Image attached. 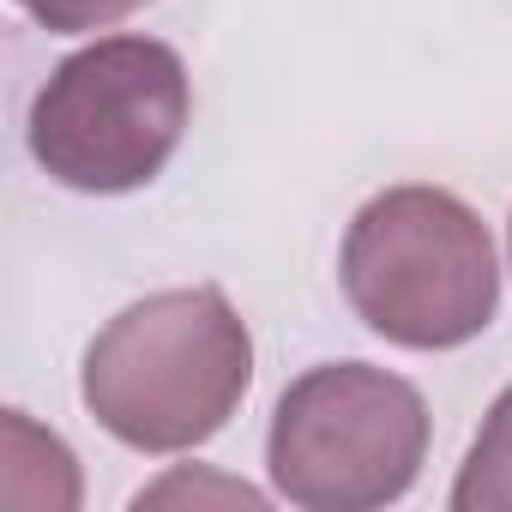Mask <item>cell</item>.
<instances>
[{"label": "cell", "instance_id": "obj_1", "mask_svg": "<svg viewBox=\"0 0 512 512\" xmlns=\"http://www.w3.org/2000/svg\"><path fill=\"white\" fill-rule=\"evenodd\" d=\"M253 386V332L217 284L121 308L85 350L79 398L133 452H193L229 428Z\"/></svg>", "mask_w": 512, "mask_h": 512}, {"label": "cell", "instance_id": "obj_2", "mask_svg": "<svg viewBox=\"0 0 512 512\" xmlns=\"http://www.w3.org/2000/svg\"><path fill=\"white\" fill-rule=\"evenodd\" d=\"M338 278L356 320L404 350H458L500 302L488 223L446 187L374 193L344 229Z\"/></svg>", "mask_w": 512, "mask_h": 512}, {"label": "cell", "instance_id": "obj_3", "mask_svg": "<svg viewBox=\"0 0 512 512\" xmlns=\"http://www.w3.org/2000/svg\"><path fill=\"white\" fill-rule=\"evenodd\" d=\"M193 121L187 61L157 37H97L31 103V157L73 193H133L163 175Z\"/></svg>", "mask_w": 512, "mask_h": 512}, {"label": "cell", "instance_id": "obj_4", "mask_svg": "<svg viewBox=\"0 0 512 512\" xmlns=\"http://www.w3.org/2000/svg\"><path fill=\"white\" fill-rule=\"evenodd\" d=\"M428 404L374 362H320L284 386L266 434L272 488L308 512H374L416 488Z\"/></svg>", "mask_w": 512, "mask_h": 512}, {"label": "cell", "instance_id": "obj_5", "mask_svg": "<svg viewBox=\"0 0 512 512\" xmlns=\"http://www.w3.org/2000/svg\"><path fill=\"white\" fill-rule=\"evenodd\" d=\"M452 512H512V386L488 404V416L458 464Z\"/></svg>", "mask_w": 512, "mask_h": 512}, {"label": "cell", "instance_id": "obj_6", "mask_svg": "<svg viewBox=\"0 0 512 512\" xmlns=\"http://www.w3.org/2000/svg\"><path fill=\"white\" fill-rule=\"evenodd\" d=\"M19 7H25L43 31L79 37V31H109V25H121L127 13L151 7V0H19Z\"/></svg>", "mask_w": 512, "mask_h": 512}]
</instances>
